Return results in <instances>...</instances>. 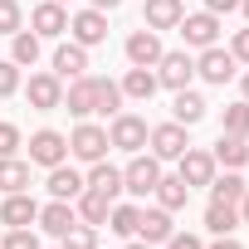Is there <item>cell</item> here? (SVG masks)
<instances>
[{
  "label": "cell",
  "instance_id": "cell-1",
  "mask_svg": "<svg viewBox=\"0 0 249 249\" xmlns=\"http://www.w3.org/2000/svg\"><path fill=\"white\" fill-rule=\"evenodd\" d=\"M147 137H152V127H147V117H137V112H117L112 127H107V147H117V152H142Z\"/></svg>",
  "mask_w": 249,
  "mask_h": 249
},
{
  "label": "cell",
  "instance_id": "cell-2",
  "mask_svg": "<svg viewBox=\"0 0 249 249\" xmlns=\"http://www.w3.org/2000/svg\"><path fill=\"white\" fill-rule=\"evenodd\" d=\"M157 181H161V161H157V157L132 152V161L122 166V191H132L137 200H147V196L157 191Z\"/></svg>",
  "mask_w": 249,
  "mask_h": 249
},
{
  "label": "cell",
  "instance_id": "cell-3",
  "mask_svg": "<svg viewBox=\"0 0 249 249\" xmlns=\"http://www.w3.org/2000/svg\"><path fill=\"white\" fill-rule=\"evenodd\" d=\"M69 157H78V161H103L107 157V127H98V122H78L73 127V137H69Z\"/></svg>",
  "mask_w": 249,
  "mask_h": 249
},
{
  "label": "cell",
  "instance_id": "cell-4",
  "mask_svg": "<svg viewBox=\"0 0 249 249\" xmlns=\"http://www.w3.org/2000/svg\"><path fill=\"white\" fill-rule=\"evenodd\" d=\"M191 78H196V59L186 54V49H171V54H161L157 59V83L161 88H191Z\"/></svg>",
  "mask_w": 249,
  "mask_h": 249
},
{
  "label": "cell",
  "instance_id": "cell-5",
  "mask_svg": "<svg viewBox=\"0 0 249 249\" xmlns=\"http://www.w3.org/2000/svg\"><path fill=\"white\" fill-rule=\"evenodd\" d=\"M181 39L191 44V49H210L215 39H220V15H210V10H196V15H181Z\"/></svg>",
  "mask_w": 249,
  "mask_h": 249
},
{
  "label": "cell",
  "instance_id": "cell-6",
  "mask_svg": "<svg viewBox=\"0 0 249 249\" xmlns=\"http://www.w3.org/2000/svg\"><path fill=\"white\" fill-rule=\"evenodd\" d=\"M30 161H35V166H59V161H69V137L54 132V127H39V132L30 137Z\"/></svg>",
  "mask_w": 249,
  "mask_h": 249
},
{
  "label": "cell",
  "instance_id": "cell-7",
  "mask_svg": "<svg viewBox=\"0 0 249 249\" xmlns=\"http://www.w3.org/2000/svg\"><path fill=\"white\" fill-rule=\"evenodd\" d=\"M25 98H30V107H39V112H54V107L64 103V78H59V73H30V83H25Z\"/></svg>",
  "mask_w": 249,
  "mask_h": 249
},
{
  "label": "cell",
  "instance_id": "cell-8",
  "mask_svg": "<svg viewBox=\"0 0 249 249\" xmlns=\"http://www.w3.org/2000/svg\"><path fill=\"white\" fill-rule=\"evenodd\" d=\"M122 49H127V64H137V69H157V59L166 54V49H161V35H157V30H132Z\"/></svg>",
  "mask_w": 249,
  "mask_h": 249
},
{
  "label": "cell",
  "instance_id": "cell-9",
  "mask_svg": "<svg viewBox=\"0 0 249 249\" xmlns=\"http://www.w3.org/2000/svg\"><path fill=\"white\" fill-rule=\"evenodd\" d=\"M69 35H73V44L93 49V44H103V39H107V15L88 5V10H78V15L69 20Z\"/></svg>",
  "mask_w": 249,
  "mask_h": 249
},
{
  "label": "cell",
  "instance_id": "cell-10",
  "mask_svg": "<svg viewBox=\"0 0 249 249\" xmlns=\"http://www.w3.org/2000/svg\"><path fill=\"white\" fill-rule=\"evenodd\" d=\"M147 142H152V157H157V161H176V157L191 147L181 122H161V127H152V137H147Z\"/></svg>",
  "mask_w": 249,
  "mask_h": 249
},
{
  "label": "cell",
  "instance_id": "cell-11",
  "mask_svg": "<svg viewBox=\"0 0 249 249\" xmlns=\"http://www.w3.org/2000/svg\"><path fill=\"white\" fill-rule=\"evenodd\" d=\"M35 220H39V200H35L30 191L5 196V205H0V225H10V230H30Z\"/></svg>",
  "mask_w": 249,
  "mask_h": 249
},
{
  "label": "cell",
  "instance_id": "cell-12",
  "mask_svg": "<svg viewBox=\"0 0 249 249\" xmlns=\"http://www.w3.org/2000/svg\"><path fill=\"white\" fill-rule=\"evenodd\" d=\"M30 30H35L39 39H59V35L69 30V10L59 5V0H44V5L30 10Z\"/></svg>",
  "mask_w": 249,
  "mask_h": 249
},
{
  "label": "cell",
  "instance_id": "cell-13",
  "mask_svg": "<svg viewBox=\"0 0 249 249\" xmlns=\"http://www.w3.org/2000/svg\"><path fill=\"white\" fill-rule=\"evenodd\" d=\"M196 73H200L205 83H230V78H234V54H230V49H220V44H210V49H200Z\"/></svg>",
  "mask_w": 249,
  "mask_h": 249
},
{
  "label": "cell",
  "instance_id": "cell-14",
  "mask_svg": "<svg viewBox=\"0 0 249 249\" xmlns=\"http://www.w3.org/2000/svg\"><path fill=\"white\" fill-rule=\"evenodd\" d=\"M176 161H181V171H176V176H181L186 186H210V181H215V157H210V152H200V147H186Z\"/></svg>",
  "mask_w": 249,
  "mask_h": 249
},
{
  "label": "cell",
  "instance_id": "cell-15",
  "mask_svg": "<svg viewBox=\"0 0 249 249\" xmlns=\"http://www.w3.org/2000/svg\"><path fill=\"white\" fill-rule=\"evenodd\" d=\"M44 234H54V239H64L73 225H78V210H73V200H49V205H39V220H35Z\"/></svg>",
  "mask_w": 249,
  "mask_h": 249
},
{
  "label": "cell",
  "instance_id": "cell-16",
  "mask_svg": "<svg viewBox=\"0 0 249 249\" xmlns=\"http://www.w3.org/2000/svg\"><path fill=\"white\" fill-rule=\"evenodd\" d=\"M171 234H176V225H171V210H161V205H142L137 239H147V244H166Z\"/></svg>",
  "mask_w": 249,
  "mask_h": 249
},
{
  "label": "cell",
  "instance_id": "cell-17",
  "mask_svg": "<svg viewBox=\"0 0 249 249\" xmlns=\"http://www.w3.org/2000/svg\"><path fill=\"white\" fill-rule=\"evenodd\" d=\"M181 15H186V5H181V0H147V5H142V20H147V30H176L181 25Z\"/></svg>",
  "mask_w": 249,
  "mask_h": 249
},
{
  "label": "cell",
  "instance_id": "cell-18",
  "mask_svg": "<svg viewBox=\"0 0 249 249\" xmlns=\"http://www.w3.org/2000/svg\"><path fill=\"white\" fill-rule=\"evenodd\" d=\"M88 181L69 166V161H59V166H49V196L54 200H78V191H83Z\"/></svg>",
  "mask_w": 249,
  "mask_h": 249
},
{
  "label": "cell",
  "instance_id": "cell-19",
  "mask_svg": "<svg viewBox=\"0 0 249 249\" xmlns=\"http://www.w3.org/2000/svg\"><path fill=\"white\" fill-rule=\"evenodd\" d=\"M73 210H78V220H83V225H107V210H112V200H107L103 191L83 186V191H78V200H73Z\"/></svg>",
  "mask_w": 249,
  "mask_h": 249
},
{
  "label": "cell",
  "instance_id": "cell-20",
  "mask_svg": "<svg viewBox=\"0 0 249 249\" xmlns=\"http://www.w3.org/2000/svg\"><path fill=\"white\" fill-rule=\"evenodd\" d=\"M59 107H69L73 117H88V112H93V78H88V73L69 78V88H64V103H59Z\"/></svg>",
  "mask_w": 249,
  "mask_h": 249
},
{
  "label": "cell",
  "instance_id": "cell-21",
  "mask_svg": "<svg viewBox=\"0 0 249 249\" xmlns=\"http://www.w3.org/2000/svg\"><path fill=\"white\" fill-rule=\"evenodd\" d=\"M205 98L196 93V88H176V103H171V112H176V122H181V127H196V122L205 117Z\"/></svg>",
  "mask_w": 249,
  "mask_h": 249
},
{
  "label": "cell",
  "instance_id": "cell-22",
  "mask_svg": "<svg viewBox=\"0 0 249 249\" xmlns=\"http://www.w3.org/2000/svg\"><path fill=\"white\" fill-rule=\"evenodd\" d=\"M54 73H59V78L88 73V49H83V44H59V49H54Z\"/></svg>",
  "mask_w": 249,
  "mask_h": 249
},
{
  "label": "cell",
  "instance_id": "cell-23",
  "mask_svg": "<svg viewBox=\"0 0 249 249\" xmlns=\"http://www.w3.org/2000/svg\"><path fill=\"white\" fill-rule=\"evenodd\" d=\"M152 196H157V205H161V210H171V215H176V210H186V200H191V186H186L181 176H161Z\"/></svg>",
  "mask_w": 249,
  "mask_h": 249
},
{
  "label": "cell",
  "instance_id": "cell-24",
  "mask_svg": "<svg viewBox=\"0 0 249 249\" xmlns=\"http://www.w3.org/2000/svg\"><path fill=\"white\" fill-rule=\"evenodd\" d=\"M117 88H122V98H137V103H147V98H152L161 83H157V73H152V69H137V64H132V69H127V78H122Z\"/></svg>",
  "mask_w": 249,
  "mask_h": 249
},
{
  "label": "cell",
  "instance_id": "cell-25",
  "mask_svg": "<svg viewBox=\"0 0 249 249\" xmlns=\"http://www.w3.org/2000/svg\"><path fill=\"white\" fill-rule=\"evenodd\" d=\"M83 181H88L93 191H103L107 200H117V196H122V171H117V166H107V157H103V161H93V171H88Z\"/></svg>",
  "mask_w": 249,
  "mask_h": 249
},
{
  "label": "cell",
  "instance_id": "cell-26",
  "mask_svg": "<svg viewBox=\"0 0 249 249\" xmlns=\"http://www.w3.org/2000/svg\"><path fill=\"white\" fill-rule=\"evenodd\" d=\"M205 230H210V234H234V230H239V205L210 200V205H205Z\"/></svg>",
  "mask_w": 249,
  "mask_h": 249
},
{
  "label": "cell",
  "instance_id": "cell-27",
  "mask_svg": "<svg viewBox=\"0 0 249 249\" xmlns=\"http://www.w3.org/2000/svg\"><path fill=\"white\" fill-rule=\"evenodd\" d=\"M0 191H5V196L30 191V161H20V157H0Z\"/></svg>",
  "mask_w": 249,
  "mask_h": 249
},
{
  "label": "cell",
  "instance_id": "cell-28",
  "mask_svg": "<svg viewBox=\"0 0 249 249\" xmlns=\"http://www.w3.org/2000/svg\"><path fill=\"white\" fill-rule=\"evenodd\" d=\"M10 59H15L20 69H35V64H39V35H35V30H15V35H10Z\"/></svg>",
  "mask_w": 249,
  "mask_h": 249
},
{
  "label": "cell",
  "instance_id": "cell-29",
  "mask_svg": "<svg viewBox=\"0 0 249 249\" xmlns=\"http://www.w3.org/2000/svg\"><path fill=\"white\" fill-rule=\"evenodd\" d=\"M93 112H103V117L122 112V88L112 78H93Z\"/></svg>",
  "mask_w": 249,
  "mask_h": 249
},
{
  "label": "cell",
  "instance_id": "cell-30",
  "mask_svg": "<svg viewBox=\"0 0 249 249\" xmlns=\"http://www.w3.org/2000/svg\"><path fill=\"white\" fill-rule=\"evenodd\" d=\"M210 157H215V166H230V171H234V166H244V161H249V147H244V137L220 132V142H215V152H210Z\"/></svg>",
  "mask_w": 249,
  "mask_h": 249
},
{
  "label": "cell",
  "instance_id": "cell-31",
  "mask_svg": "<svg viewBox=\"0 0 249 249\" xmlns=\"http://www.w3.org/2000/svg\"><path fill=\"white\" fill-rule=\"evenodd\" d=\"M137 220H142V205H117V200H112V210H107V230H112V234L137 239Z\"/></svg>",
  "mask_w": 249,
  "mask_h": 249
},
{
  "label": "cell",
  "instance_id": "cell-32",
  "mask_svg": "<svg viewBox=\"0 0 249 249\" xmlns=\"http://www.w3.org/2000/svg\"><path fill=\"white\" fill-rule=\"evenodd\" d=\"M220 132H230V137H249V103H244V98L225 107V117H220Z\"/></svg>",
  "mask_w": 249,
  "mask_h": 249
},
{
  "label": "cell",
  "instance_id": "cell-33",
  "mask_svg": "<svg viewBox=\"0 0 249 249\" xmlns=\"http://www.w3.org/2000/svg\"><path fill=\"white\" fill-rule=\"evenodd\" d=\"M239 196H244V181H239L234 171H225V176H215V181H210V200H225V205H239Z\"/></svg>",
  "mask_w": 249,
  "mask_h": 249
},
{
  "label": "cell",
  "instance_id": "cell-34",
  "mask_svg": "<svg viewBox=\"0 0 249 249\" xmlns=\"http://www.w3.org/2000/svg\"><path fill=\"white\" fill-rule=\"evenodd\" d=\"M64 249H98V225H73L69 234H64Z\"/></svg>",
  "mask_w": 249,
  "mask_h": 249
},
{
  "label": "cell",
  "instance_id": "cell-35",
  "mask_svg": "<svg viewBox=\"0 0 249 249\" xmlns=\"http://www.w3.org/2000/svg\"><path fill=\"white\" fill-rule=\"evenodd\" d=\"M25 25V10H20V0H0V35H15Z\"/></svg>",
  "mask_w": 249,
  "mask_h": 249
},
{
  "label": "cell",
  "instance_id": "cell-36",
  "mask_svg": "<svg viewBox=\"0 0 249 249\" xmlns=\"http://www.w3.org/2000/svg\"><path fill=\"white\" fill-rule=\"evenodd\" d=\"M20 93V64L15 59H0V98Z\"/></svg>",
  "mask_w": 249,
  "mask_h": 249
},
{
  "label": "cell",
  "instance_id": "cell-37",
  "mask_svg": "<svg viewBox=\"0 0 249 249\" xmlns=\"http://www.w3.org/2000/svg\"><path fill=\"white\" fill-rule=\"evenodd\" d=\"M25 142H20V127L15 122H0V157H15Z\"/></svg>",
  "mask_w": 249,
  "mask_h": 249
},
{
  "label": "cell",
  "instance_id": "cell-38",
  "mask_svg": "<svg viewBox=\"0 0 249 249\" xmlns=\"http://www.w3.org/2000/svg\"><path fill=\"white\" fill-rule=\"evenodd\" d=\"M0 249H39V234H30V230H10Z\"/></svg>",
  "mask_w": 249,
  "mask_h": 249
},
{
  "label": "cell",
  "instance_id": "cell-39",
  "mask_svg": "<svg viewBox=\"0 0 249 249\" xmlns=\"http://www.w3.org/2000/svg\"><path fill=\"white\" fill-rule=\"evenodd\" d=\"M230 54H234V64H249V30H239L230 39Z\"/></svg>",
  "mask_w": 249,
  "mask_h": 249
},
{
  "label": "cell",
  "instance_id": "cell-40",
  "mask_svg": "<svg viewBox=\"0 0 249 249\" xmlns=\"http://www.w3.org/2000/svg\"><path fill=\"white\" fill-rule=\"evenodd\" d=\"M166 249H205V244H200V234H171Z\"/></svg>",
  "mask_w": 249,
  "mask_h": 249
},
{
  "label": "cell",
  "instance_id": "cell-41",
  "mask_svg": "<svg viewBox=\"0 0 249 249\" xmlns=\"http://www.w3.org/2000/svg\"><path fill=\"white\" fill-rule=\"evenodd\" d=\"M205 10L210 15H230V10H239V0H205Z\"/></svg>",
  "mask_w": 249,
  "mask_h": 249
},
{
  "label": "cell",
  "instance_id": "cell-42",
  "mask_svg": "<svg viewBox=\"0 0 249 249\" xmlns=\"http://www.w3.org/2000/svg\"><path fill=\"white\" fill-rule=\"evenodd\" d=\"M210 249H244V244H239L234 234H215V244H210Z\"/></svg>",
  "mask_w": 249,
  "mask_h": 249
},
{
  "label": "cell",
  "instance_id": "cell-43",
  "mask_svg": "<svg viewBox=\"0 0 249 249\" xmlns=\"http://www.w3.org/2000/svg\"><path fill=\"white\" fill-rule=\"evenodd\" d=\"M239 225H249V186H244V196H239Z\"/></svg>",
  "mask_w": 249,
  "mask_h": 249
},
{
  "label": "cell",
  "instance_id": "cell-44",
  "mask_svg": "<svg viewBox=\"0 0 249 249\" xmlns=\"http://www.w3.org/2000/svg\"><path fill=\"white\" fill-rule=\"evenodd\" d=\"M88 5H93V10H103V15H107V10H117V5H122V0H88Z\"/></svg>",
  "mask_w": 249,
  "mask_h": 249
},
{
  "label": "cell",
  "instance_id": "cell-45",
  "mask_svg": "<svg viewBox=\"0 0 249 249\" xmlns=\"http://www.w3.org/2000/svg\"><path fill=\"white\" fill-rule=\"evenodd\" d=\"M239 88H244V103H249V69H244V78H239Z\"/></svg>",
  "mask_w": 249,
  "mask_h": 249
},
{
  "label": "cell",
  "instance_id": "cell-46",
  "mask_svg": "<svg viewBox=\"0 0 249 249\" xmlns=\"http://www.w3.org/2000/svg\"><path fill=\"white\" fill-rule=\"evenodd\" d=\"M127 249H152V244H147V239H132V244H127Z\"/></svg>",
  "mask_w": 249,
  "mask_h": 249
},
{
  "label": "cell",
  "instance_id": "cell-47",
  "mask_svg": "<svg viewBox=\"0 0 249 249\" xmlns=\"http://www.w3.org/2000/svg\"><path fill=\"white\" fill-rule=\"evenodd\" d=\"M239 10H244V20H249V0H239Z\"/></svg>",
  "mask_w": 249,
  "mask_h": 249
},
{
  "label": "cell",
  "instance_id": "cell-48",
  "mask_svg": "<svg viewBox=\"0 0 249 249\" xmlns=\"http://www.w3.org/2000/svg\"><path fill=\"white\" fill-rule=\"evenodd\" d=\"M59 5H64V0H59Z\"/></svg>",
  "mask_w": 249,
  "mask_h": 249
}]
</instances>
